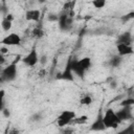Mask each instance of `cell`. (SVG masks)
<instances>
[{
    "label": "cell",
    "mask_w": 134,
    "mask_h": 134,
    "mask_svg": "<svg viewBox=\"0 0 134 134\" xmlns=\"http://www.w3.org/2000/svg\"><path fill=\"white\" fill-rule=\"evenodd\" d=\"M103 120H104V124H105L106 129H107V128L115 129V128H117V127L120 125V122H121V120H120V119L118 118V116L116 115V112H115L113 109H111V108H109V109L106 110V112H105L104 115H103Z\"/></svg>",
    "instance_id": "6da1fadb"
},
{
    "label": "cell",
    "mask_w": 134,
    "mask_h": 134,
    "mask_svg": "<svg viewBox=\"0 0 134 134\" xmlns=\"http://www.w3.org/2000/svg\"><path fill=\"white\" fill-rule=\"evenodd\" d=\"M17 77V63L13 62L1 70V82H12Z\"/></svg>",
    "instance_id": "7a4b0ae2"
},
{
    "label": "cell",
    "mask_w": 134,
    "mask_h": 134,
    "mask_svg": "<svg viewBox=\"0 0 134 134\" xmlns=\"http://www.w3.org/2000/svg\"><path fill=\"white\" fill-rule=\"evenodd\" d=\"M76 116L75 112L72 110H64L62 111L57 119V125L59 127H66L68 125H71L72 119Z\"/></svg>",
    "instance_id": "3957f363"
},
{
    "label": "cell",
    "mask_w": 134,
    "mask_h": 134,
    "mask_svg": "<svg viewBox=\"0 0 134 134\" xmlns=\"http://www.w3.org/2000/svg\"><path fill=\"white\" fill-rule=\"evenodd\" d=\"M21 41H22V39L18 34L12 32V34H8L7 36H5L1 40V44L6 45V46H18L21 44Z\"/></svg>",
    "instance_id": "277c9868"
},
{
    "label": "cell",
    "mask_w": 134,
    "mask_h": 134,
    "mask_svg": "<svg viewBox=\"0 0 134 134\" xmlns=\"http://www.w3.org/2000/svg\"><path fill=\"white\" fill-rule=\"evenodd\" d=\"M22 62L28 66V67H34L37 65V63L39 62V55H38V52L35 48H32L25 57H23L22 59Z\"/></svg>",
    "instance_id": "5b68a950"
},
{
    "label": "cell",
    "mask_w": 134,
    "mask_h": 134,
    "mask_svg": "<svg viewBox=\"0 0 134 134\" xmlns=\"http://www.w3.org/2000/svg\"><path fill=\"white\" fill-rule=\"evenodd\" d=\"M116 50L118 52V55L124 57V55H130L134 53V49L132 45L130 44H125V43H117L116 44Z\"/></svg>",
    "instance_id": "8992f818"
},
{
    "label": "cell",
    "mask_w": 134,
    "mask_h": 134,
    "mask_svg": "<svg viewBox=\"0 0 134 134\" xmlns=\"http://www.w3.org/2000/svg\"><path fill=\"white\" fill-rule=\"evenodd\" d=\"M116 115L118 116V118L124 121V120H129L133 117L132 115V110H131V107H122L121 109H119L117 112H116Z\"/></svg>",
    "instance_id": "52a82bcc"
},
{
    "label": "cell",
    "mask_w": 134,
    "mask_h": 134,
    "mask_svg": "<svg viewBox=\"0 0 134 134\" xmlns=\"http://www.w3.org/2000/svg\"><path fill=\"white\" fill-rule=\"evenodd\" d=\"M25 20L27 21H34V22H38L41 18V10L40 9H27L25 12Z\"/></svg>",
    "instance_id": "ba28073f"
},
{
    "label": "cell",
    "mask_w": 134,
    "mask_h": 134,
    "mask_svg": "<svg viewBox=\"0 0 134 134\" xmlns=\"http://www.w3.org/2000/svg\"><path fill=\"white\" fill-rule=\"evenodd\" d=\"M105 129H106V127H105V124L103 120V115L99 113L97 115V118L92 122L90 130L91 131H104Z\"/></svg>",
    "instance_id": "9c48e42d"
},
{
    "label": "cell",
    "mask_w": 134,
    "mask_h": 134,
    "mask_svg": "<svg viewBox=\"0 0 134 134\" xmlns=\"http://www.w3.org/2000/svg\"><path fill=\"white\" fill-rule=\"evenodd\" d=\"M117 43H125V44H132V35L129 31L122 32L117 38Z\"/></svg>",
    "instance_id": "30bf717a"
},
{
    "label": "cell",
    "mask_w": 134,
    "mask_h": 134,
    "mask_svg": "<svg viewBox=\"0 0 134 134\" xmlns=\"http://www.w3.org/2000/svg\"><path fill=\"white\" fill-rule=\"evenodd\" d=\"M77 64H79V66H80L84 71H86V70H88V69L90 68V66H91V59H90L89 57L82 58V59L77 60Z\"/></svg>",
    "instance_id": "8fae6325"
},
{
    "label": "cell",
    "mask_w": 134,
    "mask_h": 134,
    "mask_svg": "<svg viewBox=\"0 0 134 134\" xmlns=\"http://www.w3.org/2000/svg\"><path fill=\"white\" fill-rule=\"evenodd\" d=\"M88 118H89V117H88L87 115H81V116H79V117L75 116V117L72 119L71 125H84V124L87 122Z\"/></svg>",
    "instance_id": "7c38bea8"
},
{
    "label": "cell",
    "mask_w": 134,
    "mask_h": 134,
    "mask_svg": "<svg viewBox=\"0 0 134 134\" xmlns=\"http://www.w3.org/2000/svg\"><path fill=\"white\" fill-rule=\"evenodd\" d=\"M80 103H81V105H83V106H89V105H91V104L93 103V97L90 96L89 94H86V95H84V96L80 99Z\"/></svg>",
    "instance_id": "4fadbf2b"
},
{
    "label": "cell",
    "mask_w": 134,
    "mask_h": 134,
    "mask_svg": "<svg viewBox=\"0 0 134 134\" xmlns=\"http://www.w3.org/2000/svg\"><path fill=\"white\" fill-rule=\"evenodd\" d=\"M134 105V97L129 96L127 98H122L120 102V106L121 107H132Z\"/></svg>",
    "instance_id": "5bb4252c"
},
{
    "label": "cell",
    "mask_w": 134,
    "mask_h": 134,
    "mask_svg": "<svg viewBox=\"0 0 134 134\" xmlns=\"http://www.w3.org/2000/svg\"><path fill=\"white\" fill-rule=\"evenodd\" d=\"M12 25H13V22H12V21H9V20H7L6 18H4V17H3L2 22H1L2 29H3L4 31H8V30L12 28Z\"/></svg>",
    "instance_id": "9a60e30c"
},
{
    "label": "cell",
    "mask_w": 134,
    "mask_h": 134,
    "mask_svg": "<svg viewBox=\"0 0 134 134\" xmlns=\"http://www.w3.org/2000/svg\"><path fill=\"white\" fill-rule=\"evenodd\" d=\"M92 5L94 8L96 9H100V8H104L105 5H106V0H92Z\"/></svg>",
    "instance_id": "2e32d148"
},
{
    "label": "cell",
    "mask_w": 134,
    "mask_h": 134,
    "mask_svg": "<svg viewBox=\"0 0 134 134\" xmlns=\"http://www.w3.org/2000/svg\"><path fill=\"white\" fill-rule=\"evenodd\" d=\"M43 34H44V31H43V29L41 27H35L32 29V31H31V36L34 38H37V39L43 37Z\"/></svg>",
    "instance_id": "e0dca14e"
},
{
    "label": "cell",
    "mask_w": 134,
    "mask_h": 134,
    "mask_svg": "<svg viewBox=\"0 0 134 134\" xmlns=\"http://www.w3.org/2000/svg\"><path fill=\"white\" fill-rule=\"evenodd\" d=\"M120 63H121V58H120V55H115V57H113L111 60H110V64H111V66L112 67H118L119 65H120Z\"/></svg>",
    "instance_id": "ac0fdd59"
},
{
    "label": "cell",
    "mask_w": 134,
    "mask_h": 134,
    "mask_svg": "<svg viewBox=\"0 0 134 134\" xmlns=\"http://www.w3.org/2000/svg\"><path fill=\"white\" fill-rule=\"evenodd\" d=\"M132 19H134V12H129L128 14H126V15L120 17V20H121L122 23H126V22H128V21H130Z\"/></svg>",
    "instance_id": "d6986e66"
},
{
    "label": "cell",
    "mask_w": 134,
    "mask_h": 134,
    "mask_svg": "<svg viewBox=\"0 0 134 134\" xmlns=\"http://www.w3.org/2000/svg\"><path fill=\"white\" fill-rule=\"evenodd\" d=\"M120 133H125V134H134V122L131 124L130 126H128L126 129H124Z\"/></svg>",
    "instance_id": "ffe728a7"
},
{
    "label": "cell",
    "mask_w": 134,
    "mask_h": 134,
    "mask_svg": "<svg viewBox=\"0 0 134 134\" xmlns=\"http://www.w3.org/2000/svg\"><path fill=\"white\" fill-rule=\"evenodd\" d=\"M8 47L9 46H6V45H2V47L0 48V53L1 54H6V53H8Z\"/></svg>",
    "instance_id": "44dd1931"
},
{
    "label": "cell",
    "mask_w": 134,
    "mask_h": 134,
    "mask_svg": "<svg viewBox=\"0 0 134 134\" xmlns=\"http://www.w3.org/2000/svg\"><path fill=\"white\" fill-rule=\"evenodd\" d=\"M48 20H49V21H58V20H59V16L55 15V14H49Z\"/></svg>",
    "instance_id": "7402d4cb"
},
{
    "label": "cell",
    "mask_w": 134,
    "mask_h": 134,
    "mask_svg": "<svg viewBox=\"0 0 134 134\" xmlns=\"http://www.w3.org/2000/svg\"><path fill=\"white\" fill-rule=\"evenodd\" d=\"M4 18H6L7 20H9V21H14V19H15V17H14V15L13 14H10V13H7L5 16H4Z\"/></svg>",
    "instance_id": "603a6c76"
},
{
    "label": "cell",
    "mask_w": 134,
    "mask_h": 134,
    "mask_svg": "<svg viewBox=\"0 0 134 134\" xmlns=\"http://www.w3.org/2000/svg\"><path fill=\"white\" fill-rule=\"evenodd\" d=\"M1 111H2V113H3V114L6 116V117H8V116H9V114H10V113H9V111H8V109H6V108L2 109Z\"/></svg>",
    "instance_id": "cb8c5ba5"
},
{
    "label": "cell",
    "mask_w": 134,
    "mask_h": 134,
    "mask_svg": "<svg viewBox=\"0 0 134 134\" xmlns=\"http://www.w3.org/2000/svg\"><path fill=\"white\" fill-rule=\"evenodd\" d=\"M45 74H46V70L44 68L39 71V76H45Z\"/></svg>",
    "instance_id": "d4e9b609"
},
{
    "label": "cell",
    "mask_w": 134,
    "mask_h": 134,
    "mask_svg": "<svg viewBox=\"0 0 134 134\" xmlns=\"http://www.w3.org/2000/svg\"><path fill=\"white\" fill-rule=\"evenodd\" d=\"M40 118H41V117H39V115H38V114H35V115H32V116H31V119H32V120H35V121H36V120H39Z\"/></svg>",
    "instance_id": "484cf974"
},
{
    "label": "cell",
    "mask_w": 134,
    "mask_h": 134,
    "mask_svg": "<svg viewBox=\"0 0 134 134\" xmlns=\"http://www.w3.org/2000/svg\"><path fill=\"white\" fill-rule=\"evenodd\" d=\"M46 61H47V60H46V55H43V57L41 58V64L44 65V64L46 63Z\"/></svg>",
    "instance_id": "4316f807"
},
{
    "label": "cell",
    "mask_w": 134,
    "mask_h": 134,
    "mask_svg": "<svg viewBox=\"0 0 134 134\" xmlns=\"http://www.w3.org/2000/svg\"><path fill=\"white\" fill-rule=\"evenodd\" d=\"M38 2L39 3H44V2H46V0H38Z\"/></svg>",
    "instance_id": "83f0119b"
}]
</instances>
